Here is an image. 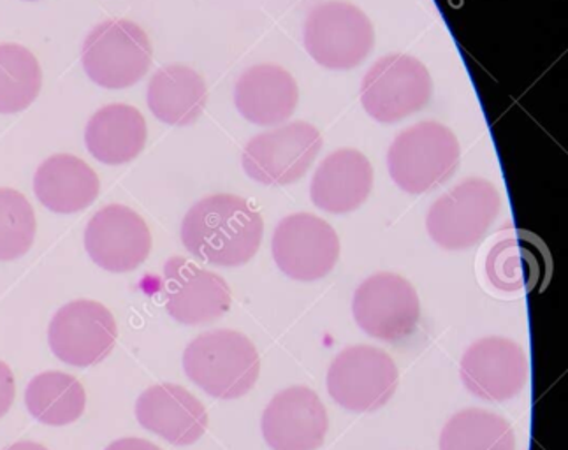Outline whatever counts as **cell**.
I'll return each mask as SVG.
<instances>
[{
    "label": "cell",
    "instance_id": "cell-24",
    "mask_svg": "<svg viewBox=\"0 0 568 450\" xmlns=\"http://www.w3.org/2000/svg\"><path fill=\"white\" fill-rule=\"evenodd\" d=\"M440 450H516V433L504 417L467 408L442 429Z\"/></svg>",
    "mask_w": 568,
    "mask_h": 450
},
{
    "label": "cell",
    "instance_id": "cell-23",
    "mask_svg": "<svg viewBox=\"0 0 568 450\" xmlns=\"http://www.w3.org/2000/svg\"><path fill=\"white\" fill-rule=\"evenodd\" d=\"M30 416L47 426H68L85 412L87 395L80 380L62 371H44L26 391Z\"/></svg>",
    "mask_w": 568,
    "mask_h": 450
},
{
    "label": "cell",
    "instance_id": "cell-12",
    "mask_svg": "<svg viewBox=\"0 0 568 450\" xmlns=\"http://www.w3.org/2000/svg\"><path fill=\"white\" fill-rule=\"evenodd\" d=\"M119 327L106 306L90 299L68 303L48 329L51 352L77 368L99 365L115 349Z\"/></svg>",
    "mask_w": 568,
    "mask_h": 450
},
{
    "label": "cell",
    "instance_id": "cell-1",
    "mask_svg": "<svg viewBox=\"0 0 568 450\" xmlns=\"http://www.w3.org/2000/svg\"><path fill=\"white\" fill-rule=\"evenodd\" d=\"M263 233L261 213L233 194L197 201L182 222L183 247L203 263L221 268L251 263L260 250Z\"/></svg>",
    "mask_w": 568,
    "mask_h": 450
},
{
    "label": "cell",
    "instance_id": "cell-4",
    "mask_svg": "<svg viewBox=\"0 0 568 450\" xmlns=\"http://www.w3.org/2000/svg\"><path fill=\"white\" fill-rule=\"evenodd\" d=\"M303 43L318 65L348 71L374 50V23L351 2L329 0L310 11L303 25Z\"/></svg>",
    "mask_w": 568,
    "mask_h": 450
},
{
    "label": "cell",
    "instance_id": "cell-13",
    "mask_svg": "<svg viewBox=\"0 0 568 450\" xmlns=\"http://www.w3.org/2000/svg\"><path fill=\"white\" fill-rule=\"evenodd\" d=\"M528 371L530 365L521 345L501 336L475 341L459 366V377L467 391L493 403L519 396L528 380Z\"/></svg>",
    "mask_w": 568,
    "mask_h": 450
},
{
    "label": "cell",
    "instance_id": "cell-10",
    "mask_svg": "<svg viewBox=\"0 0 568 450\" xmlns=\"http://www.w3.org/2000/svg\"><path fill=\"white\" fill-rule=\"evenodd\" d=\"M353 314L366 335L386 344H399L417 329L419 296L407 278L395 273H377L368 276L354 293Z\"/></svg>",
    "mask_w": 568,
    "mask_h": 450
},
{
    "label": "cell",
    "instance_id": "cell-31",
    "mask_svg": "<svg viewBox=\"0 0 568 450\" xmlns=\"http://www.w3.org/2000/svg\"><path fill=\"white\" fill-rule=\"evenodd\" d=\"M27 2H38V0H27Z\"/></svg>",
    "mask_w": 568,
    "mask_h": 450
},
{
    "label": "cell",
    "instance_id": "cell-9",
    "mask_svg": "<svg viewBox=\"0 0 568 450\" xmlns=\"http://www.w3.org/2000/svg\"><path fill=\"white\" fill-rule=\"evenodd\" d=\"M399 371L389 354L372 345L342 350L327 370V392L351 412H375L389 403Z\"/></svg>",
    "mask_w": 568,
    "mask_h": 450
},
{
    "label": "cell",
    "instance_id": "cell-6",
    "mask_svg": "<svg viewBox=\"0 0 568 450\" xmlns=\"http://www.w3.org/2000/svg\"><path fill=\"white\" fill-rule=\"evenodd\" d=\"M500 208V192L489 180H463L435 201L426 229L438 247L467 250L486 236Z\"/></svg>",
    "mask_w": 568,
    "mask_h": 450
},
{
    "label": "cell",
    "instance_id": "cell-8",
    "mask_svg": "<svg viewBox=\"0 0 568 450\" xmlns=\"http://www.w3.org/2000/svg\"><path fill=\"white\" fill-rule=\"evenodd\" d=\"M321 149L323 136L315 125L293 122L252 137L243 150V170L254 182L285 187L308 173Z\"/></svg>",
    "mask_w": 568,
    "mask_h": 450
},
{
    "label": "cell",
    "instance_id": "cell-20",
    "mask_svg": "<svg viewBox=\"0 0 568 450\" xmlns=\"http://www.w3.org/2000/svg\"><path fill=\"white\" fill-rule=\"evenodd\" d=\"M101 182L95 171L77 155L59 153L38 167L34 192L44 208L71 215L89 208L98 200Z\"/></svg>",
    "mask_w": 568,
    "mask_h": 450
},
{
    "label": "cell",
    "instance_id": "cell-15",
    "mask_svg": "<svg viewBox=\"0 0 568 450\" xmlns=\"http://www.w3.org/2000/svg\"><path fill=\"white\" fill-rule=\"evenodd\" d=\"M329 417L317 392L287 387L264 408L261 431L272 450H317L326 440Z\"/></svg>",
    "mask_w": 568,
    "mask_h": 450
},
{
    "label": "cell",
    "instance_id": "cell-26",
    "mask_svg": "<svg viewBox=\"0 0 568 450\" xmlns=\"http://www.w3.org/2000/svg\"><path fill=\"white\" fill-rule=\"evenodd\" d=\"M36 227V213L26 196L0 188V263L23 257L34 243Z\"/></svg>",
    "mask_w": 568,
    "mask_h": 450
},
{
    "label": "cell",
    "instance_id": "cell-18",
    "mask_svg": "<svg viewBox=\"0 0 568 450\" xmlns=\"http://www.w3.org/2000/svg\"><path fill=\"white\" fill-rule=\"evenodd\" d=\"M374 188V167L359 150L329 153L310 183L312 203L323 212L347 215L361 208Z\"/></svg>",
    "mask_w": 568,
    "mask_h": 450
},
{
    "label": "cell",
    "instance_id": "cell-11",
    "mask_svg": "<svg viewBox=\"0 0 568 450\" xmlns=\"http://www.w3.org/2000/svg\"><path fill=\"white\" fill-rule=\"evenodd\" d=\"M272 254L278 269L288 278L297 282L321 280L338 263V234L314 213H294L276 225Z\"/></svg>",
    "mask_w": 568,
    "mask_h": 450
},
{
    "label": "cell",
    "instance_id": "cell-19",
    "mask_svg": "<svg viewBox=\"0 0 568 450\" xmlns=\"http://www.w3.org/2000/svg\"><path fill=\"white\" fill-rule=\"evenodd\" d=\"M300 89L287 69L257 64L246 69L234 86V106L243 119L261 127L284 124L296 111Z\"/></svg>",
    "mask_w": 568,
    "mask_h": 450
},
{
    "label": "cell",
    "instance_id": "cell-22",
    "mask_svg": "<svg viewBox=\"0 0 568 450\" xmlns=\"http://www.w3.org/2000/svg\"><path fill=\"white\" fill-rule=\"evenodd\" d=\"M146 102L155 119L174 127L194 124L209 102V89L189 65L171 64L153 74Z\"/></svg>",
    "mask_w": 568,
    "mask_h": 450
},
{
    "label": "cell",
    "instance_id": "cell-2",
    "mask_svg": "<svg viewBox=\"0 0 568 450\" xmlns=\"http://www.w3.org/2000/svg\"><path fill=\"white\" fill-rule=\"evenodd\" d=\"M183 370L212 398L237 400L254 389L261 357L248 336L233 329H215L189 344Z\"/></svg>",
    "mask_w": 568,
    "mask_h": 450
},
{
    "label": "cell",
    "instance_id": "cell-17",
    "mask_svg": "<svg viewBox=\"0 0 568 450\" xmlns=\"http://www.w3.org/2000/svg\"><path fill=\"white\" fill-rule=\"evenodd\" d=\"M138 422L173 446L197 442L209 428V413L191 391L176 383H158L138 398Z\"/></svg>",
    "mask_w": 568,
    "mask_h": 450
},
{
    "label": "cell",
    "instance_id": "cell-14",
    "mask_svg": "<svg viewBox=\"0 0 568 450\" xmlns=\"http://www.w3.org/2000/svg\"><path fill=\"white\" fill-rule=\"evenodd\" d=\"M85 248L99 268L110 273L134 272L149 259L152 233L134 209L110 204L87 225Z\"/></svg>",
    "mask_w": 568,
    "mask_h": 450
},
{
    "label": "cell",
    "instance_id": "cell-25",
    "mask_svg": "<svg viewBox=\"0 0 568 450\" xmlns=\"http://www.w3.org/2000/svg\"><path fill=\"white\" fill-rule=\"evenodd\" d=\"M43 86V71L22 44H0V115L27 110Z\"/></svg>",
    "mask_w": 568,
    "mask_h": 450
},
{
    "label": "cell",
    "instance_id": "cell-27",
    "mask_svg": "<svg viewBox=\"0 0 568 450\" xmlns=\"http://www.w3.org/2000/svg\"><path fill=\"white\" fill-rule=\"evenodd\" d=\"M528 260L530 255L519 245L518 239H500L486 260L489 282L505 293L525 289L528 284Z\"/></svg>",
    "mask_w": 568,
    "mask_h": 450
},
{
    "label": "cell",
    "instance_id": "cell-7",
    "mask_svg": "<svg viewBox=\"0 0 568 450\" xmlns=\"http://www.w3.org/2000/svg\"><path fill=\"white\" fill-rule=\"evenodd\" d=\"M433 81L419 59L405 53L382 57L361 83V102L381 124H396L428 104Z\"/></svg>",
    "mask_w": 568,
    "mask_h": 450
},
{
    "label": "cell",
    "instance_id": "cell-5",
    "mask_svg": "<svg viewBox=\"0 0 568 450\" xmlns=\"http://www.w3.org/2000/svg\"><path fill=\"white\" fill-rule=\"evenodd\" d=\"M149 35L129 20H108L90 30L81 47V64L95 85L123 90L143 80L152 65Z\"/></svg>",
    "mask_w": 568,
    "mask_h": 450
},
{
    "label": "cell",
    "instance_id": "cell-28",
    "mask_svg": "<svg viewBox=\"0 0 568 450\" xmlns=\"http://www.w3.org/2000/svg\"><path fill=\"white\" fill-rule=\"evenodd\" d=\"M14 395H17V386H14L13 371L4 361H0V417H4L9 408L13 407Z\"/></svg>",
    "mask_w": 568,
    "mask_h": 450
},
{
    "label": "cell",
    "instance_id": "cell-21",
    "mask_svg": "<svg viewBox=\"0 0 568 450\" xmlns=\"http://www.w3.org/2000/svg\"><path fill=\"white\" fill-rule=\"evenodd\" d=\"M146 136L149 131L141 111L122 102L101 108L85 129L90 155L110 166L134 161L143 152Z\"/></svg>",
    "mask_w": 568,
    "mask_h": 450
},
{
    "label": "cell",
    "instance_id": "cell-29",
    "mask_svg": "<svg viewBox=\"0 0 568 450\" xmlns=\"http://www.w3.org/2000/svg\"><path fill=\"white\" fill-rule=\"evenodd\" d=\"M104 450H162L161 447L155 446V443L149 442V440H143V438H122V440H116V442L111 443L110 447H106Z\"/></svg>",
    "mask_w": 568,
    "mask_h": 450
},
{
    "label": "cell",
    "instance_id": "cell-16",
    "mask_svg": "<svg viewBox=\"0 0 568 450\" xmlns=\"http://www.w3.org/2000/svg\"><path fill=\"white\" fill-rule=\"evenodd\" d=\"M166 310L183 326H203L221 319L231 308V289L216 273L183 259L171 257L164 264Z\"/></svg>",
    "mask_w": 568,
    "mask_h": 450
},
{
    "label": "cell",
    "instance_id": "cell-3",
    "mask_svg": "<svg viewBox=\"0 0 568 450\" xmlns=\"http://www.w3.org/2000/svg\"><path fill=\"white\" fill-rule=\"evenodd\" d=\"M462 158L459 141L447 125L425 120L399 132L387 150L390 180L407 194L442 187Z\"/></svg>",
    "mask_w": 568,
    "mask_h": 450
},
{
    "label": "cell",
    "instance_id": "cell-30",
    "mask_svg": "<svg viewBox=\"0 0 568 450\" xmlns=\"http://www.w3.org/2000/svg\"><path fill=\"white\" fill-rule=\"evenodd\" d=\"M6 450H48L47 447L36 442H17Z\"/></svg>",
    "mask_w": 568,
    "mask_h": 450
}]
</instances>
